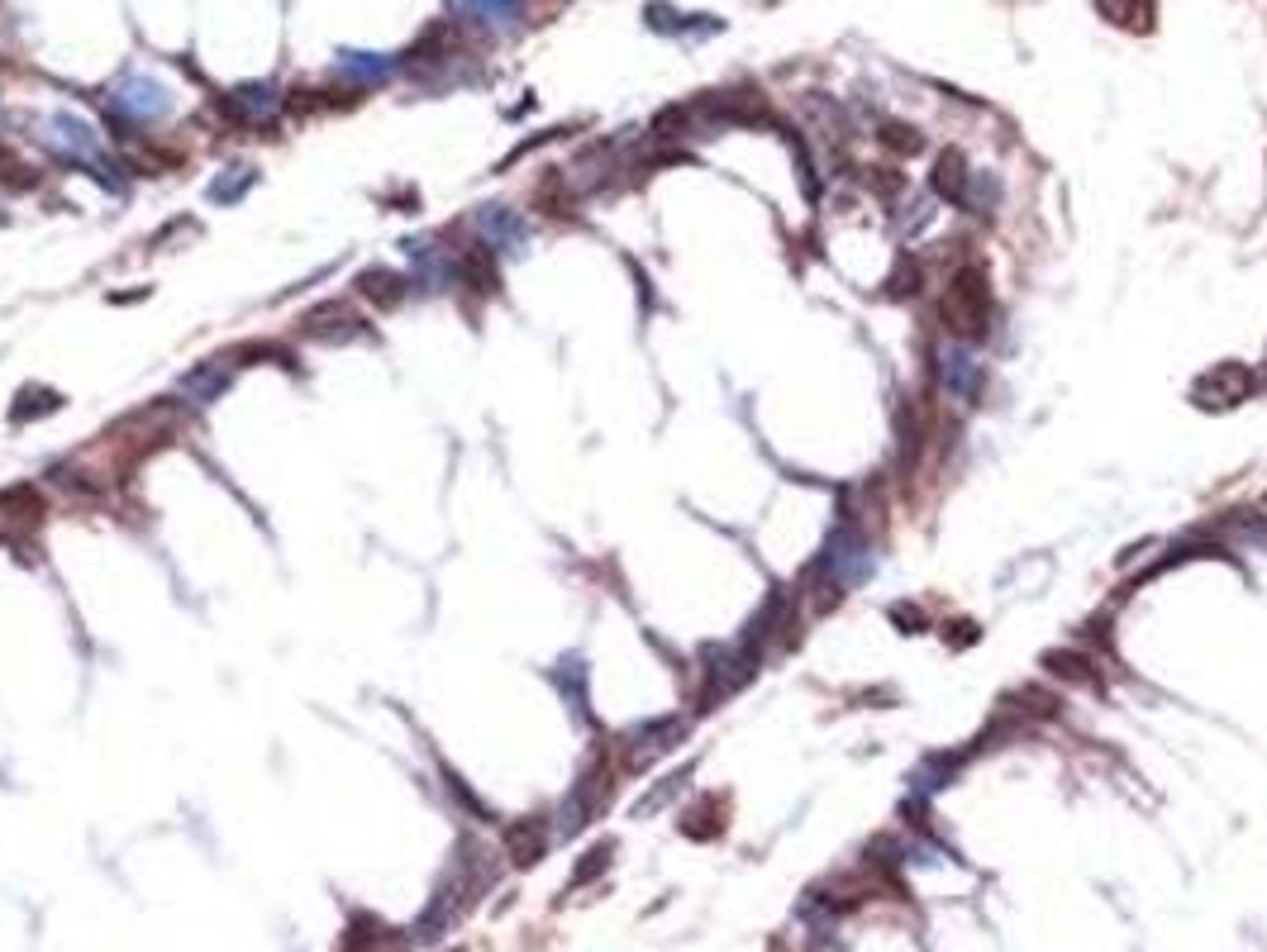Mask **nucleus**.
<instances>
[{"mask_svg": "<svg viewBox=\"0 0 1267 952\" xmlns=\"http://www.w3.org/2000/svg\"><path fill=\"white\" fill-rule=\"evenodd\" d=\"M943 319L953 324L958 334L967 339H977V334H987V319H991V296H987V282L977 272L967 276H953V291L943 296Z\"/></svg>", "mask_w": 1267, "mask_h": 952, "instance_id": "nucleus-1", "label": "nucleus"}, {"mask_svg": "<svg viewBox=\"0 0 1267 952\" xmlns=\"http://www.w3.org/2000/svg\"><path fill=\"white\" fill-rule=\"evenodd\" d=\"M687 719L681 715H663V719H649V725H639V729H629L625 739H619V748H625V762L629 767H649L653 757H663V753H672L681 739H687Z\"/></svg>", "mask_w": 1267, "mask_h": 952, "instance_id": "nucleus-2", "label": "nucleus"}, {"mask_svg": "<svg viewBox=\"0 0 1267 952\" xmlns=\"http://www.w3.org/2000/svg\"><path fill=\"white\" fill-rule=\"evenodd\" d=\"M605 800H611V771H601V767L582 771V781L567 791V800L558 805V834H577V829H587Z\"/></svg>", "mask_w": 1267, "mask_h": 952, "instance_id": "nucleus-3", "label": "nucleus"}, {"mask_svg": "<svg viewBox=\"0 0 1267 952\" xmlns=\"http://www.w3.org/2000/svg\"><path fill=\"white\" fill-rule=\"evenodd\" d=\"M472 224H476V238H482L486 248L524 252V244H530V224H524L510 205H482Z\"/></svg>", "mask_w": 1267, "mask_h": 952, "instance_id": "nucleus-4", "label": "nucleus"}, {"mask_svg": "<svg viewBox=\"0 0 1267 952\" xmlns=\"http://www.w3.org/2000/svg\"><path fill=\"white\" fill-rule=\"evenodd\" d=\"M301 339H315V343H353V339H363V319L349 315L339 300H329V305H315L301 319Z\"/></svg>", "mask_w": 1267, "mask_h": 952, "instance_id": "nucleus-5", "label": "nucleus"}, {"mask_svg": "<svg viewBox=\"0 0 1267 952\" xmlns=\"http://www.w3.org/2000/svg\"><path fill=\"white\" fill-rule=\"evenodd\" d=\"M1253 391V371L1249 367H1239V363H1225V367H1215V371H1205V377L1197 381V401L1201 405H1239L1244 395Z\"/></svg>", "mask_w": 1267, "mask_h": 952, "instance_id": "nucleus-6", "label": "nucleus"}, {"mask_svg": "<svg viewBox=\"0 0 1267 952\" xmlns=\"http://www.w3.org/2000/svg\"><path fill=\"white\" fill-rule=\"evenodd\" d=\"M230 381H234V363H224V357H210V363L191 367L186 377L177 381V395H182V401H191V405H214L224 391H230Z\"/></svg>", "mask_w": 1267, "mask_h": 952, "instance_id": "nucleus-7", "label": "nucleus"}, {"mask_svg": "<svg viewBox=\"0 0 1267 952\" xmlns=\"http://www.w3.org/2000/svg\"><path fill=\"white\" fill-rule=\"evenodd\" d=\"M453 282L458 286H472L476 296H496L500 276H496V258L486 244H472L462 252H453Z\"/></svg>", "mask_w": 1267, "mask_h": 952, "instance_id": "nucleus-8", "label": "nucleus"}, {"mask_svg": "<svg viewBox=\"0 0 1267 952\" xmlns=\"http://www.w3.org/2000/svg\"><path fill=\"white\" fill-rule=\"evenodd\" d=\"M357 296L367 300V305H377V310H396V305H405V296L415 291L410 286V276H401V272H391V268H367V272H357Z\"/></svg>", "mask_w": 1267, "mask_h": 952, "instance_id": "nucleus-9", "label": "nucleus"}, {"mask_svg": "<svg viewBox=\"0 0 1267 952\" xmlns=\"http://www.w3.org/2000/svg\"><path fill=\"white\" fill-rule=\"evenodd\" d=\"M43 496H39V486L34 481H15V486H5L0 491V524H10V529H34L43 520ZM5 529V534H10Z\"/></svg>", "mask_w": 1267, "mask_h": 952, "instance_id": "nucleus-10", "label": "nucleus"}, {"mask_svg": "<svg viewBox=\"0 0 1267 952\" xmlns=\"http://www.w3.org/2000/svg\"><path fill=\"white\" fill-rule=\"evenodd\" d=\"M500 848H506V858L515 866H534L548 852V824L544 819H515V824H506Z\"/></svg>", "mask_w": 1267, "mask_h": 952, "instance_id": "nucleus-11", "label": "nucleus"}, {"mask_svg": "<svg viewBox=\"0 0 1267 952\" xmlns=\"http://www.w3.org/2000/svg\"><path fill=\"white\" fill-rule=\"evenodd\" d=\"M48 129H53L48 139H53L57 148L67 153V158L101 167V139L91 134V125H81V119H71V115H53V119H48Z\"/></svg>", "mask_w": 1267, "mask_h": 952, "instance_id": "nucleus-12", "label": "nucleus"}, {"mask_svg": "<svg viewBox=\"0 0 1267 952\" xmlns=\"http://www.w3.org/2000/svg\"><path fill=\"white\" fill-rule=\"evenodd\" d=\"M115 110H125V115H134V119H162L167 110H172V101H167L162 87H148V81H129V87L115 95Z\"/></svg>", "mask_w": 1267, "mask_h": 952, "instance_id": "nucleus-13", "label": "nucleus"}, {"mask_svg": "<svg viewBox=\"0 0 1267 952\" xmlns=\"http://www.w3.org/2000/svg\"><path fill=\"white\" fill-rule=\"evenodd\" d=\"M943 381H949L953 395L977 401V391H982V363H977L967 348H949V357H943Z\"/></svg>", "mask_w": 1267, "mask_h": 952, "instance_id": "nucleus-14", "label": "nucleus"}, {"mask_svg": "<svg viewBox=\"0 0 1267 952\" xmlns=\"http://www.w3.org/2000/svg\"><path fill=\"white\" fill-rule=\"evenodd\" d=\"M63 409V395L48 391V386H24L15 395V405H10V425H29V419H43V415H57Z\"/></svg>", "mask_w": 1267, "mask_h": 952, "instance_id": "nucleus-15", "label": "nucleus"}, {"mask_svg": "<svg viewBox=\"0 0 1267 952\" xmlns=\"http://www.w3.org/2000/svg\"><path fill=\"white\" fill-rule=\"evenodd\" d=\"M253 182H258V172L248 162H238V167H230V177H214L210 182V200L214 205H234V200L248 196V186Z\"/></svg>", "mask_w": 1267, "mask_h": 952, "instance_id": "nucleus-16", "label": "nucleus"}, {"mask_svg": "<svg viewBox=\"0 0 1267 952\" xmlns=\"http://www.w3.org/2000/svg\"><path fill=\"white\" fill-rule=\"evenodd\" d=\"M381 938H387V924L377 914H353L349 934H343V952H377Z\"/></svg>", "mask_w": 1267, "mask_h": 952, "instance_id": "nucleus-17", "label": "nucleus"}, {"mask_svg": "<svg viewBox=\"0 0 1267 952\" xmlns=\"http://www.w3.org/2000/svg\"><path fill=\"white\" fill-rule=\"evenodd\" d=\"M558 686H563V695L572 701V709L587 719V662H582V657L558 662Z\"/></svg>", "mask_w": 1267, "mask_h": 952, "instance_id": "nucleus-18", "label": "nucleus"}, {"mask_svg": "<svg viewBox=\"0 0 1267 952\" xmlns=\"http://www.w3.org/2000/svg\"><path fill=\"white\" fill-rule=\"evenodd\" d=\"M34 182H39V172H34L15 148H0V186L5 191H29Z\"/></svg>", "mask_w": 1267, "mask_h": 952, "instance_id": "nucleus-19", "label": "nucleus"}, {"mask_svg": "<svg viewBox=\"0 0 1267 952\" xmlns=\"http://www.w3.org/2000/svg\"><path fill=\"white\" fill-rule=\"evenodd\" d=\"M687 777H691V767H687V771H672V777H667V781H663V786H653V791H649V795H643V800H639V805H634V814H639V819H643V814L663 810V805H667V800H672V795H677L681 786H687Z\"/></svg>", "mask_w": 1267, "mask_h": 952, "instance_id": "nucleus-20", "label": "nucleus"}, {"mask_svg": "<svg viewBox=\"0 0 1267 952\" xmlns=\"http://www.w3.org/2000/svg\"><path fill=\"white\" fill-rule=\"evenodd\" d=\"M611 858H615V843H596V848L587 852V858L577 862V872H572V886H587V882H596V876L611 866Z\"/></svg>", "mask_w": 1267, "mask_h": 952, "instance_id": "nucleus-21", "label": "nucleus"}, {"mask_svg": "<svg viewBox=\"0 0 1267 952\" xmlns=\"http://www.w3.org/2000/svg\"><path fill=\"white\" fill-rule=\"evenodd\" d=\"M1044 662L1058 671V677H1068V681H1086V686L1096 681V677H1092V662H1086L1082 653H1048Z\"/></svg>", "mask_w": 1267, "mask_h": 952, "instance_id": "nucleus-22", "label": "nucleus"}, {"mask_svg": "<svg viewBox=\"0 0 1267 952\" xmlns=\"http://www.w3.org/2000/svg\"><path fill=\"white\" fill-rule=\"evenodd\" d=\"M53 481L67 491V496H87V500H91V496H101V491H105V481H91L87 472H71V467H57V472H53Z\"/></svg>", "mask_w": 1267, "mask_h": 952, "instance_id": "nucleus-23", "label": "nucleus"}, {"mask_svg": "<svg viewBox=\"0 0 1267 952\" xmlns=\"http://www.w3.org/2000/svg\"><path fill=\"white\" fill-rule=\"evenodd\" d=\"M343 71H349V77H363V81H381L391 67L387 63H373L367 53H343Z\"/></svg>", "mask_w": 1267, "mask_h": 952, "instance_id": "nucleus-24", "label": "nucleus"}, {"mask_svg": "<svg viewBox=\"0 0 1267 952\" xmlns=\"http://www.w3.org/2000/svg\"><path fill=\"white\" fill-rule=\"evenodd\" d=\"M444 781H448V795H458V805H462V810H468V814H476V819H492V814H486V805H482V800H476V795L468 791V781H462L458 771H444Z\"/></svg>", "mask_w": 1267, "mask_h": 952, "instance_id": "nucleus-25", "label": "nucleus"}]
</instances>
